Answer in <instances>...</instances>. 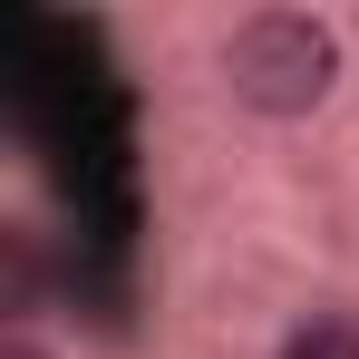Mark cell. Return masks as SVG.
I'll use <instances>...</instances> for the list:
<instances>
[{
  "mask_svg": "<svg viewBox=\"0 0 359 359\" xmlns=\"http://www.w3.org/2000/svg\"><path fill=\"white\" fill-rule=\"evenodd\" d=\"M214 78H224V97H233L243 117L301 126V117H320L340 97L350 49H340V29L320 10H243L233 29L214 39Z\"/></svg>",
  "mask_w": 359,
  "mask_h": 359,
  "instance_id": "1",
  "label": "cell"
},
{
  "mask_svg": "<svg viewBox=\"0 0 359 359\" xmlns=\"http://www.w3.org/2000/svg\"><path fill=\"white\" fill-rule=\"evenodd\" d=\"M272 359H359V311H350V301L301 311L292 330H282V350H272Z\"/></svg>",
  "mask_w": 359,
  "mask_h": 359,
  "instance_id": "2",
  "label": "cell"
},
{
  "mask_svg": "<svg viewBox=\"0 0 359 359\" xmlns=\"http://www.w3.org/2000/svg\"><path fill=\"white\" fill-rule=\"evenodd\" d=\"M0 359H59V350H49L39 330H10V340H0Z\"/></svg>",
  "mask_w": 359,
  "mask_h": 359,
  "instance_id": "3",
  "label": "cell"
}]
</instances>
